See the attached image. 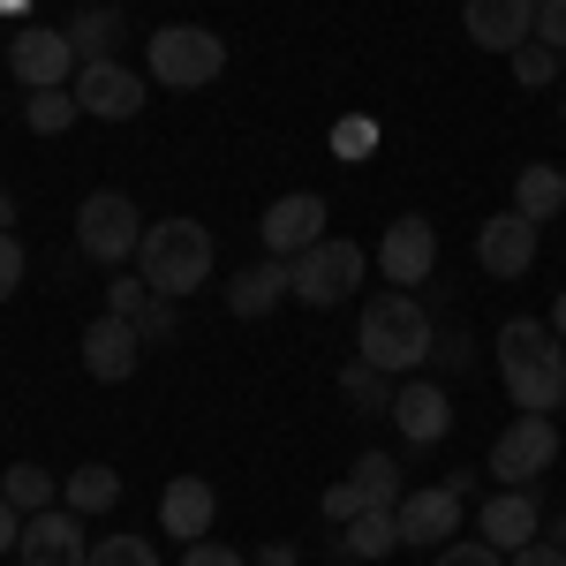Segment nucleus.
<instances>
[{
  "instance_id": "nucleus-1",
  "label": "nucleus",
  "mask_w": 566,
  "mask_h": 566,
  "mask_svg": "<svg viewBox=\"0 0 566 566\" xmlns=\"http://www.w3.org/2000/svg\"><path fill=\"white\" fill-rule=\"evenodd\" d=\"M438 348V325H431V303L416 295V287H386V295H370L363 303V325H355V355L370 363V370H386V378H408V370H423Z\"/></svg>"
},
{
  "instance_id": "nucleus-2",
  "label": "nucleus",
  "mask_w": 566,
  "mask_h": 566,
  "mask_svg": "<svg viewBox=\"0 0 566 566\" xmlns=\"http://www.w3.org/2000/svg\"><path fill=\"white\" fill-rule=\"evenodd\" d=\"M499 378H506V392H514L522 416H552V408H566V348H559V333H552L544 317H506V333H499Z\"/></svg>"
},
{
  "instance_id": "nucleus-3",
  "label": "nucleus",
  "mask_w": 566,
  "mask_h": 566,
  "mask_svg": "<svg viewBox=\"0 0 566 566\" xmlns=\"http://www.w3.org/2000/svg\"><path fill=\"white\" fill-rule=\"evenodd\" d=\"M136 258H144V287L151 295H197L205 280H212V227L205 219H189V212H175V219H151L144 227V242H136Z\"/></svg>"
},
{
  "instance_id": "nucleus-4",
  "label": "nucleus",
  "mask_w": 566,
  "mask_h": 566,
  "mask_svg": "<svg viewBox=\"0 0 566 566\" xmlns=\"http://www.w3.org/2000/svg\"><path fill=\"white\" fill-rule=\"evenodd\" d=\"M144 61H151V84L205 91L219 69H227V39H219V31H205V23H167V31H151Z\"/></svg>"
},
{
  "instance_id": "nucleus-5",
  "label": "nucleus",
  "mask_w": 566,
  "mask_h": 566,
  "mask_svg": "<svg viewBox=\"0 0 566 566\" xmlns=\"http://www.w3.org/2000/svg\"><path fill=\"white\" fill-rule=\"evenodd\" d=\"M363 264H370V250H363V242L325 234V242H310L303 258H287V287H295V303L333 310V303H348L355 287H363Z\"/></svg>"
},
{
  "instance_id": "nucleus-6",
  "label": "nucleus",
  "mask_w": 566,
  "mask_h": 566,
  "mask_svg": "<svg viewBox=\"0 0 566 566\" xmlns=\"http://www.w3.org/2000/svg\"><path fill=\"white\" fill-rule=\"evenodd\" d=\"M136 242H144V219H136V205L122 189H91L84 205H76V250H84L91 264L136 258Z\"/></svg>"
},
{
  "instance_id": "nucleus-7",
  "label": "nucleus",
  "mask_w": 566,
  "mask_h": 566,
  "mask_svg": "<svg viewBox=\"0 0 566 566\" xmlns=\"http://www.w3.org/2000/svg\"><path fill=\"white\" fill-rule=\"evenodd\" d=\"M552 461H559V423H552V416H514L506 431L491 438L483 476L491 483H536Z\"/></svg>"
},
{
  "instance_id": "nucleus-8",
  "label": "nucleus",
  "mask_w": 566,
  "mask_h": 566,
  "mask_svg": "<svg viewBox=\"0 0 566 566\" xmlns=\"http://www.w3.org/2000/svg\"><path fill=\"white\" fill-rule=\"evenodd\" d=\"M8 69H15V84L23 91H61L76 84V45H69V31H53V23H23L15 39H8Z\"/></svg>"
},
{
  "instance_id": "nucleus-9",
  "label": "nucleus",
  "mask_w": 566,
  "mask_h": 566,
  "mask_svg": "<svg viewBox=\"0 0 566 566\" xmlns=\"http://www.w3.org/2000/svg\"><path fill=\"white\" fill-rule=\"evenodd\" d=\"M378 272H386V287H423L438 272V227L423 212H400L378 234Z\"/></svg>"
},
{
  "instance_id": "nucleus-10",
  "label": "nucleus",
  "mask_w": 566,
  "mask_h": 566,
  "mask_svg": "<svg viewBox=\"0 0 566 566\" xmlns=\"http://www.w3.org/2000/svg\"><path fill=\"white\" fill-rule=\"evenodd\" d=\"M69 91H76V106H84V114H98V122H136V114H144V98H151V91H144V76H136V69H122V61H84Z\"/></svg>"
},
{
  "instance_id": "nucleus-11",
  "label": "nucleus",
  "mask_w": 566,
  "mask_h": 566,
  "mask_svg": "<svg viewBox=\"0 0 566 566\" xmlns=\"http://www.w3.org/2000/svg\"><path fill=\"white\" fill-rule=\"evenodd\" d=\"M264 258H303L310 242H325V197L317 189H287L280 205H264Z\"/></svg>"
},
{
  "instance_id": "nucleus-12",
  "label": "nucleus",
  "mask_w": 566,
  "mask_h": 566,
  "mask_svg": "<svg viewBox=\"0 0 566 566\" xmlns=\"http://www.w3.org/2000/svg\"><path fill=\"white\" fill-rule=\"evenodd\" d=\"M136 363H144V325L136 317H91L84 325V370L98 378V386H122V378H136Z\"/></svg>"
},
{
  "instance_id": "nucleus-13",
  "label": "nucleus",
  "mask_w": 566,
  "mask_h": 566,
  "mask_svg": "<svg viewBox=\"0 0 566 566\" xmlns=\"http://www.w3.org/2000/svg\"><path fill=\"white\" fill-rule=\"evenodd\" d=\"M23 566H84L91 544H84V514L69 506H45V514H23Z\"/></svg>"
},
{
  "instance_id": "nucleus-14",
  "label": "nucleus",
  "mask_w": 566,
  "mask_h": 566,
  "mask_svg": "<svg viewBox=\"0 0 566 566\" xmlns=\"http://www.w3.org/2000/svg\"><path fill=\"white\" fill-rule=\"evenodd\" d=\"M476 528H483V544H499V552L514 559L522 544H536V528H544V506H536V491H528V483H499V491L483 499Z\"/></svg>"
},
{
  "instance_id": "nucleus-15",
  "label": "nucleus",
  "mask_w": 566,
  "mask_h": 566,
  "mask_svg": "<svg viewBox=\"0 0 566 566\" xmlns=\"http://www.w3.org/2000/svg\"><path fill=\"white\" fill-rule=\"evenodd\" d=\"M461 31L483 53H514L536 39V0H461Z\"/></svg>"
},
{
  "instance_id": "nucleus-16",
  "label": "nucleus",
  "mask_w": 566,
  "mask_h": 566,
  "mask_svg": "<svg viewBox=\"0 0 566 566\" xmlns=\"http://www.w3.org/2000/svg\"><path fill=\"white\" fill-rule=\"evenodd\" d=\"M476 264L491 280H522L528 264H536V219H522V212L483 219L476 227Z\"/></svg>"
},
{
  "instance_id": "nucleus-17",
  "label": "nucleus",
  "mask_w": 566,
  "mask_h": 566,
  "mask_svg": "<svg viewBox=\"0 0 566 566\" xmlns=\"http://www.w3.org/2000/svg\"><path fill=\"white\" fill-rule=\"evenodd\" d=\"M392 514H400V544L438 552V544H453V528H461V499H453L446 483H431V491H408Z\"/></svg>"
},
{
  "instance_id": "nucleus-18",
  "label": "nucleus",
  "mask_w": 566,
  "mask_h": 566,
  "mask_svg": "<svg viewBox=\"0 0 566 566\" xmlns=\"http://www.w3.org/2000/svg\"><path fill=\"white\" fill-rule=\"evenodd\" d=\"M212 514H219V491L205 476H175L167 491H159V528H167L175 544H205Z\"/></svg>"
},
{
  "instance_id": "nucleus-19",
  "label": "nucleus",
  "mask_w": 566,
  "mask_h": 566,
  "mask_svg": "<svg viewBox=\"0 0 566 566\" xmlns=\"http://www.w3.org/2000/svg\"><path fill=\"white\" fill-rule=\"evenodd\" d=\"M392 423H400V438L408 446H438V438L453 431V408H446V386H400L392 392Z\"/></svg>"
},
{
  "instance_id": "nucleus-20",
  "label": "nucleus",
  "mask_w": 566,
  "mask_h": 566,
  "mask_svg": "<svg viewBox=\"0 0 566 566\" xmlns=\"http://www.w3.org/2000/svg\"><path fill=\"white\" fill-rule=\"evenodd\" d=\"M295 287H287V264L280 258H264V264H250V272H234V287H227V310L234 317H272V310L287 303Z\"/></svg>"
},
{
  "instance_id": "nucleus-21",
  "label": "nucleus",
  "mask_w": 566,
  "mask_h": 566,
  "mask_svg": "<svg viewBox=\"0 0 566 566\" xmlns=\"http://www.w3.org/2000/svg\"><path fill=\"white\" fill-rule=\"evenodd\" d=\"M514 212L536 219V227H544V219H559L566 212V167H544V159L522 167V175H514Z\"/></svg>"
},
{
  "instance_id": "nucleus-22",
  "label": "nucleus",
  "mask_w": 566,
  "mask_h": 566,
  "mask_svg": "<svg viewBox=\"0 0 566 566\" xmlns=\"http://www.w3.org/2000/svg\"><path fill=\"white\" fill-rule=\"evenodd\" d=\"M400 552V514L392 506H370L340 528V559H392Z\"/></svg>"
},
{
  "instance_id": "nucleus-23",
  "label": "nucleus",
  "mask_w": 566,
  "mask_h": 566,
  "mask_svg": "<svg viewBox=\"0 0 566 566\" xmlns=\"http://www.w3.org/2000/svg\"><path fill=\"white\" fill-rule=\"evenodd\" d=\"M61 506H69V514H114V506H122V476H114L106 461H84L76 476L61 483Z\"/></svg>"
},
{
  "instance_id": "nucleus-24",
  "label": "nucleus",
  "mask_w": 566,
  "mask_h": 566,
  "mask_svg": "<svg viewBox=\"0 0 566 566\" xmlns=\"http://www.w3.org/2000/svg\"><path fill=\"white\" fill-rule=\"evenodd\" d=\"M0 499L15 514H45V506H61V483L45 476L39 461H15V469H0Z\"/></svg>"
},
{
  "instance_id": "nucleus-25",
  "label": "nucleus",
  "mask_w": 566,
  "mask_h": 566,
  "mask_svg": "<svg viewBox=\"0 0 566 566\" xmlns=\"http://www.w3.org/2000/svg\"><path fill=\"white\" fill-rule=\"evenodd\" d=\"M69 45H76V61H114V45H122V8H76Z\"/></svg>"
},
{
  "instance_id": "nucleus-26",
  "label": "nucleus",
  "mask_w": 566,
  "mask_h": 566,
  "mask_svg": "<svg viewBox=\"0 0 566 566\" xmlns=\"http://www.w3.org/2000/svg\"><path fill=\"white\" fill-rule=\"evenodd\" d=\"M340 392H348L355 416H392V378H386V370H370L363 355H355L348 370H340Z\"/></svg>"
},
{
  "instance_id": "nucleus-27",
  "label": "nucleus",
  "mask_w": 566,
  "mask_h": 566,
  "mask_svg": "<svg viewBox=\"0 0 566 566\" xmlns=\"http://www.w3.org/2000/svg\"><path fill=\"white\" fill-rule=\"evenodd\" d=\"M76 114H84V106H76V91H69V84H61V91H31V98H23V129H31V136L76 129Z\"/></svg>"
},
{
  "instance_id": "nucleus-28",
  "label": "nucleus",
  "mask_w": 566,
  "mask_h": 566,
  "mask_svg": "<svg viewBox=\"0 0 566 566\" xmlns=\"http://www.w3.org/2000/svg\"><path fill=\"white\" fill-rule=\"evenodd\" d=\"M355 491H363L370 506H400V499H408V491H400V461H392V453H363V461H355Z\"/></svg>"
},
{
  "instance_id": "nucleus-29",
  "label": "nucleus",
  "mask_w": 566,
  "mask_h": 566,
  "mask_svg": "<svg viewBox=\"0 0 566 566\" xmlns=\"http://www.w3.org/2000/svg\"><path fill=\"white\" fill-rule=\"evenodd\" d=\"M84 566H159V552H151L144 536H129V528H114V536H98V544H91Z\"/></svg>"
},
{
  "instance_id": "nucleus-30",
  "label": "nucleus",
  "mask_w": 566,
  "mask_h": 566,
  "mask_svg": "<svg viewBox=\"0 0 566 566\" xmlns=\"http://www.w3.org/2000/svg\"><path fill=\"white\" fill-rule=\"evenodd\" d=\"M506 61H514V76H522L528 91H544L552 76H559V61H566V53H552V45H536V39H528V45H514Z\"/></svg>"
},
{
  "instance_id": "nucleus-31",
  "label": "nucleus",
  "mask_w": 566,
  "mask_h": 566,
  "mask_svg": "<svg viewBox=\"0 0 566 566\" xmlns=\"http://www.w3.org/2000/svg\"><path fill=\"white\" fill-rule=\"evenodd\" d=\"M431 566H506L499 544H483V536H453V544H438Z\"/></svg>"
},
{
  "instance_id": "nucleus-32",
  "label": "nucleus",
  "mask_w": 566,
  "mask_h": 566,
  "mask_svg": "<svg viewBox=\"0 0 566 566\" xmlns=\"http://www.w3.org/2000/svg\"><path fill=\"white\" fill-rule=\"evenodd\" d=\"M333 151H340V159H370V151H378V122H370V114L333 122Z\"/></svg>"
},
{
  "instance_id": "nucleus-33",
  "label": "nucleus",
  "mask_w": 566,
  "mask_h": 566,
  "mask_svg": "<svg viewBox=\"0 0 566 566\" xmlns=\"http://www.w3.org/2000/svg\"><path fill=\"white\" fill-rule=\"evenodd\" d=\"M317 506H325V522H340V528H348L355 514H370V499H363V491H355V476L325 483V499H317Z\"/></svg>"
},
{
  "instance_id": "nucleus-34",
  "label": "nucleus",
  "mask_w": 566,
  "mask_h": 566,
  "mask_svg": "<svg viewBox=\"0 0 566 566\" xmlns=\"http://www.w3.org/2000/svg\"><path fill=\"white\" fill-rule=\"evenodd\" d=\"M136 325H144V348H159V340H175V333H181V317H175V295H151Z\"/></svg>"
},
{
  "instance_id": "nucleus-35",
  "label": "nucleus",
  "mask_w": 566,
  "mask_h": 566,
  "mask_svg": "<svg viewBox=\"0 0 566 566\" xmlns=\"http://www.w3.org/2000/svg\"><path fill=\"white\" fill-rule=\"evenodd\" d=\"M144 303H151V287H144V272H122V280H106V310H114V317H144Z\"/></svg>"
},
{
  "instance_id": "nucleus-36",
  "label": "nucleus",
  "mask_w": 566,
  "mask_h": 566,
  "mask_svg": "<svg viewBox=\"0 0 566 566\" xmlns=\"http://www.w3.org/2000/svg\"><path fill=\"white\" fill-rule=\"evenodd\" d=\"M536 45L566 53V0H536Z\"/></svg>"
},
{
  "instance_id": "nucleus-37",
  "label": "nucleus",
  "mask_w": 566,
  "mask_h": 566,
  "mask_svg": "<svg viewBox=\"0 0 566 566\" xmlns=\"http://www.w3.org/2000/svg\"><path fill=\"white\" fill-rule=\"evenodd\" d=\"M23 242H15V234H0V303H8V295H15V287H23Z\"/></svg>"
},
{
  "instance_id": "nucleus-38",
  "label": "nucleus",
  "mask_w": 566,
  "mask_h": 566,
  "mask_svg": "<svg viewBox=\"0 0 566 566\" xmlns=\"http://www.w3.org/2000/svg\"><path fill=\"white\" fill-rule=\"evenodd\" d=\"M181 566H250V559L227 552V544H181Z\"/></svg>"
},
{
  "instance_id": "nucleus-39",
  "label": "nucleus",
  "mask_w": 566,
  "mask_h": 566,
  "mask_svg": "<svg viewBox=\"0 0 566 566\" xmlns=\"http://www.w3.org/2000/svg\"><path fill=\"white\" fill-rule=\"evenodd\" d=\"M506 566H566V552L552 544V536H536V544H522V552H514Z\"/></svg>"
},
{
  "instance_id": "nucleus-40",
  "label": "nucleus",
  "mask_w": 566,
  "mask_h": 566,
  "mask_svg": "<svg viewBox=\"0 0 566 566\" xmlns=\"http://www.w3.org/2000/svg\"><path fill=\"white\" fill-rule=\"evenodd\" d=\"M438 363H446V370H469V355H476V348H469V333H461V325H453V333H446V340H438Z\"/></svg>"
},
{
  "instance_id": "nucleus-41",
  "label": "nucleus",
  "mask_w": 566,
  "mask_h": 566,
  "mask_svg": "<svg viewBox=\"0 0 566 566\" xmlns=\"http://www.w3.org/2000/svg\"><path fill=\"white\" fill-rule=\"evenodd\" d=\"M15 544H23V514L0 499V552H15Z\"/></svg>"
},
{
  "instance_id": "nucleus-42",
  "label": "nucleus",
  "mask_w": 566,
  "mask_h": 566,
  "mask_svg": "<svg viewBox=\"0 0 566 566\" xmlns=\"http://www.w3.org/2000/svg\"><path fill=\"white\" fill-rule=\"evenodd\" d=\"M250 566H303V552H295V544H264Z\"/></svg>"
},
{
  "instance_id": "nucleus-43",
  "label": "nucleus",
  "mask_w": 566,
  "mask_h": 566,
  "mask_svg": "<svg viewBox=\"0 0 566 566\" xmlns=\"http://www.w3.org/2000/svg\"><path fill=\"white\" fill-rule=\"evenodd\" d=\"M476 483H483V469H453V476H446V491H453V499H469Z\"/></svg>"
},
{
  "instance_id": "nucleus-44",
  "label": "nucleus",
  "mask_w": 566,
  "mask_h": 566,
  "mask_svg": "<svg viewBox=\"0 0 566 566\" xmlns=\"http://www.w3.org/2000/svg\"><path fill=\"white\" fill-rule=\"evenodd\" d=\"M0 234H15V189H0Z\"/></svg>"
},
{
  "instance_id": "nucleus-45",
  "label": "nucleus",
  "mask_w": 566,
  "mask_h": 566,
  "mask_svg": "<svg viewBox=\"0 0 566 566\" xmlns=\"http://www.w3.org/2000/svg\"><path fill=\"white\" fill-rule=\"evenodd\" d=\"M552 333H559V348H566V287H559V303H552V317H544Z\"/></svg>"
},
{
  "instance_id": "nucleus-46",
  "label": "nucleus",
  "mask_w": 566,
  "mask_h": 566,
  "mask_svg": "<svg viewBox=\"0 0 566 566\" xmlns=\"http://www.w3.org/2000/svg\"><path fill=\"white\" fill-rule=\"evenodd\" d=\"M552 544H559V552H566V514H559V522H552Z\"/></svg>"
},
{
  "instance_id": "nucleus-47",
  "label": "nucleus",
  "mask_w": 566,
  "mask_h": 566,
  "mask_svg": "<svg viewBox=\"0 0 566 566\" xmlns=\"http://www.w3.org/2000/svg\"><path fill=\"white\" fill-rule=\"evenodd\" d=\"M23 8H31V0H0V15H23Z\"/></svg>"
},
{
  "instance_id": "nucleus-48",
  "label": "nucleus",
  "mask_w": 566,
  "mask_h": 566,
  "mask_svg": "<svg viewBox=\"0 0 566 566\" xmlns=\"http://www.w3.org/2000/svg\"><path fill=\"white\" fill-rule=\"evenodd\" d=\"M0 61H8V39H0Z\"/></svg>"
},
{
  "instance_id": "nucleus-49",
  "label": "nucleus",
  "mask_w": 566,
  "mask_h": 566,
  "mask_svg": "<svg viewBox=\"0 0 566 566\" xmlns=\"http://www.w3.org/2000/svg\"><path fill=\"white\" fill-rule=\"evenodd\" d=\"M559 114H566V106H559Z\"/></svg>"
}]
</instances>
